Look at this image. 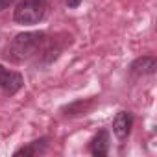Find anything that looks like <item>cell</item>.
I'll return each mask as SVG.
<instances>
[{"label":"cell","mask_w":157,"mask_h":157,"mask_svg":"<svg viewBox=\"0 0 157 157\" xmlns=\"http://www.w3.org/2000/svg\"><path fill=\"white\" fill-rule=\"evenodd\" d=\"M93 104H94V100H89V102H76V104H72V105H67V107H63V111H65V115H85L91 107H93Z\"/></svg>","instance_id":"8"},{"label":"cell","mask_w":157,"mask_h":157,"mask_svg":"<svg viewBox=\"0 0 157 157\" xmlns=\"http://www.w3.org/2000/svg\"><path fill=\"white\" fill-rule=\"evenodd\" d=\"M65 2H67V6H68V8H72V10H74V8H78V6L82 4V0H65Z\"/></svg>","instance_id":"9"},{"label":"cell","mask_w":157,"mask_h":157,"mask_svg":"<svg viewBox=\"0 0 157 157\" xmlns=\"http://www.w3.org/2000/svg\"><path fill=\"white\" fill-rule=\"evenodd\" d=\"M46 13V0H21L13 19L19 24H37Z\"/></svg>","instance_id":"2"},{"label":"cell","mask_w":157,"mask_h":157,"mask_svg":"<svg viewBox=\"0 0 157 157\" xmlns=\"http://www.w3.org/2000/svg\"><path fill=\"white\" fill-rule=\"evenodd\" d=\"M46 142H48V139H46V137L37 139V140L30 142L28 146L19 148L13 155H15V157H19V155H39V153H44V150H46Z\"/></svg>","instance_id":"7"},{"label":"cell","mask_w":157,"mask_h":157,"mask_svg":"<svg viewBox=\"0 0 157 157\" xmlns=\"http://www.w3.org/2000/svg\"><path fill=\"white\" fill-rule=\"evenodd\" d=\"M52 44L54 43L50 39H46L44 32H24V33H19L10 43L4 57L13 63H22L32 57H39V56L44 57L48 54V59L52 61V59H56V56L59 52V50H54Z\"/></svg>","instance_id":"1"},{"label":"cell","mask_w":157,"mask_h":157,"mask_svg":"<svg viewBox=\"0 0 157 157\" xmlns=\"http://www.w3.org/2000/svg\"><path fill=\"white\" fill-rule=\"evenodd\" d=\"M24 85V78L22 74L15 72V70H10L6 67L0 65V91H2L4 94H15L22 89Z\"/></svg>","instance_id":"3"},{"label":"cell","mask_w":157,"mask_h":157,"mask_svg":"<svg viewBox=\"0 0 157 157\" xmlns=\"http://www.w3.org/2000/svg\"><path fill=\"white\" fill-rule=\"evenodd\" d=\"M157 68V61L153 56H142L139 59H135L131 63V72L135 76H148V74H153Z\"/></svg>","instance_id":"5"},{"label":"cell","mask_w":157,"mask_h":157,"mask_svg":"<svg viewBox=\"0 0 157 157\" xmlns=\"http://www.w3.org/2000/svg\"><path fill=\"white\" fill-rule=\"evenodd\" d=\"M15 2V0H0V11H2V10H6L8 6H11Z\"/></svg>","instance_id":"10"},{"label":"cell","mask_w":157,"mask_h":157,"mask_svg":"<svg viewBox=\"0 0 157 157\" xmlns=\"http://www.w3.org/2000/svg\"><path fill=\"white\" fill-rule=\"evenodd\" d=\"M131 126H133V117L128 111H120L113 120V131L118 139H126L131 131Z\"/></svg>","instance_id":"4"},{"label":"cell","mask_w":157,"mask_h":157,"mask_svg":"<svg viewBox=\"0 0 157 157\" xmlns=\"http://www.w3.org/2000/svg\"><path fill=\"white\" fill-rule=\"evenodd\" d=\"M107 151H109V133L105 129H102L91 140V153L96 157H104V155H107Z\"/></svg>","instance_id":"6"}]
</instances>
